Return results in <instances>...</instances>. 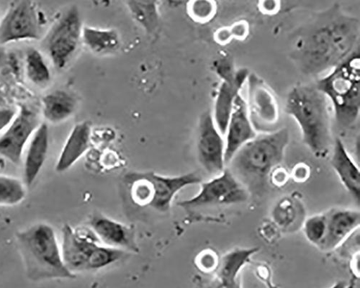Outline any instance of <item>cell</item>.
Here are the masks:
<instances>
[{
  "mask_svg": "<svg viewBox=\"0 0 360 288\" xmlns=\"http://www.w3.org/2000/svg\"><path fill=\"white\" fill-rule=\"evenodd\" d=\"M359 20L334 6L299 28L291 57L304 74H326L359 48Z\"/></svg>",
  "mask_w": 360,
  "mask_h": 288,
  "instance_id": "obj_1",
  "label": "cell"
},
{
  "mask_svg": "<svg viewBox=\"0 0 360 288\" xmlns=\"http://www.w3.org/2000/svg\"><path fill=\"white\" fill-rule=\"evenodd\" d=\"M302 131L303 142L316 157H323L332 145L331 103L315 84H297L285 106Z\"/></svg>",
  "mask_w": 360,
  "mask_h": 288,
  "instance_id": "obj_2",
  "label": "cell"
},
{
  "mask_svg": "<svg viewBox=\"0 0 360 288\" xmlns=\"http://www.w3.org/2000/svg\"><path fill=\"white\" fill-rule=\"evenodd\" d=\"M16 239L28 280L75 278L76 275L65 265L52 226L45 223L34 224L18 233Z\"/></svg>",
  "mask_w": 360,
  "mask_h": 288,
  "instance_id": "obj_3",
  "label": "cell"
},
{
  "mask_svg": "<svg viewBox=\"0 0 360 288\" xmlns=\"http://www.w3.org/2000/svg\"><path fill=\"white\" fill-rule=\"evenodd\" d=\"M289 141L286 128L257 134L238 150L227 164L231 165L229 169L243 185L262 184L283 161Z\"/></svg>",
  "mask_w": 360,
  "mask_h": 288,
  "instance_id": "obj_4",
  "label": "cell"
},
{
  "mask_svg": "<svg viewBox=\"0 0 360 288\" xmlns=\"http://www.w3.org/2000/svg\"><path fill=\"white\" fill-rule=\"evenodd\" d=\"M315 85L331 103L337 124L345 129L355 125L360 110L359 48L319 79Z\"/></svg>",
  "mask_w": 360,
  "mask_h": 288,
  "instance_id": "obj_5",
  "label": "cell"
},
{
  "mask_svg": "<svg viewBox=\"0 0 360 288\" xmlns=\"http://www.w3.org/2000/svg\"><path fill=\"white\" fill-rule=\"evenodd\" d=\"M125 181L136 205L165 214L170 210L173 199L180 190L200 183L201 179L195 173L166 177L154 172H131L126 176Z\"/></svg>",
  "mask_w": 360,
  "mask_h": 288,
  "instance_id": "obj_6",
  "label": "cell"
},
{
  "mask_svg": "<svg viewBox=\"0 0 360 288\" xmlns=\"http://www.w3.org/2000/svg\"><path fill=\"white\" fill-rule=\"evenodd\" d=\"M83 22L78 8L71 6L60 14L45 34L41 46L51 65L65 70L82 44Z\"/></svg>",
  "mask_w": 360,
  "mask_h": 288,
  "instance_id": "obj_7",
  "label": "cell"
},
{
  "mask_svg": "<svg viewBox=\"0 0 360 288\" xmlns=\"http://www.w3.org/2000/svg\"><path fill=\"white\" fill-rule=\"evenodd\" d=\"M45 23L33 0H16L0 22V45L40 40Z\"/></svg>",
  "mask_w": 360,
  "mask_h": 288,
  "instance_id": "obj_8",
  "label": "cell"
},
{
  "mask_svg": "<svg viewBox=\"0 0 360 288\" xmlns=\"http://www.w3.org/2000/svg\"><path fill=\"white\" fill-rule=\"evenodd\" d=\"M214 71L221 84L212 113L216 126L224 136L234 101L241 95L250 72L247 68L236 69L231 58L227 55L218 58L214 63Z\"/></svg>",
  "mask_w": 360,
  "mask_h": 288,
  "instance_id": "obj_9",
  "label": "cell"
},
{
  "mask_svg": "<svg viewBox=\"0 0 360 288\" xmlns=\"http://www.w3.org/2000/svg\"><path fill=\"white\" fill-rule=\"evenodd\" d=\"M248 198L245 185L229 168L214 179L202 183L199 192L192 198L180 201L177 205L186 209L243 203Z\"/></svg>",
  "mask_w": 360,
  "mask_h": 288,
  "instance_id": "obj_10",
  "label": "cell"
},
{
  "mask_svg": "<svg viewBox=\"0 0 360 288\" xmlns=\"http://www.w3.org/2000/svg\"><path fill=\"white\" fill-rule=\"evenodd\" d=\"M246 84V103L255 129L261 133L277 130L280 121V106L275 93L256 73H250Z\"/></svg>",
  "mask_w": 360,
  "mask_h": 288,
  "instance_id": "obj_11",
  "label": "cell"
},
{
  "mask_svg": "<svg viewBox=\"0 0 360 288\" xmlns=\"http://www.w3.org/2000/svg\"><path fill=\"white\" fill-rule=\"evenodd\" d=\"M41 124L39 110L32 105H20L13 121L0 134V156L18 165L27 143Z\"/></svg>",
  "mask_w": 360,
  "mask_h": 288,
  "instance_id": "obj_12",
  "label": "cell"
},
{
  "mask_svg": "<svg viewBox=\"0 0 360 288\" xmlns=\"http://www.w3.org/2000/svg\"><path fill=\"white\" fill-rule=\"evenodd\" d=\"M197 152L199 162L211 175L219 176L226 167L225 139L214 121L211 111L200 117L197 131Z\"/></svg>",
  "mask_w": 360,
  "mask_h": 288,
  "instance_id": "obj_13",
  "label": "cell"
},
{
  "mask_svg": "<svg viewBox=\"0 0 360 288\" xmlns=\"http://www.w3.org/2000/svg\"><path fill=\"white\" fill-rule=\"evenodd\" d=\"M101 243L91 228H63L62 255L65 265L72 273L86 272L89 254Z\"/></svg>",
  "mask_w": 360,
  "mask_h": 288,
  "instance_id": "obj_14",
  "label": "cell"
},
{
  "mask_svg": "<svg viewBox=\"0 0 360 288\" xmlns=\"http://www.w3.org/2000/svg\"><path fill=\"white\" fill-rule=\"evenodd\" d=\"M257 136L248 110L246 100L239 95L234 101L225 137V163H229L238 150Z\"/></svg>",
  "mask_w": 360,
  "mask_h": 288,
  "instance_id": "obj_15",
  "label": "cell"
},
{
  "mask_svg": "<svg viewBox=\"0 0 360 288\" xmlns=\"http://www.w3.org/2000/svg\"><path fill=\"white\" fill-rule=\"evenodd\" d=\"M89 226L105 246L135 253L139 251L134 230L130 226L101 214H96L90 218Z\"/></svg>",
  "mask_w": 360,
  "mask_h": 288,
  "instance_id": "obj_16",
  "label": "cell"
},
{
  "mask_svg": "<svg viewBox=\"0 0 360 288\" xmlns=\"http://www.w3.org/2000/svg\"><path fill=\"white\" fill-rule=\"evenodd\" d=\"M326 216V235L319 247L323 251L337 249L359 227L360 214L357 211L333 209Z\"/></svg>",
  "mask_w": 360,
  "mask_h": 288,
  "instance_id": "obj_17",
  "label": "cell"
},
{
  "mask_svg": "<svg viewBox=\"0 0 360 288\" xmlns=\"http://www.w3.org/2000/svg\"><path fill=\"white\" fill-rule=\"evenodd\" d=\"M49 148V130L42 123L30 140L24 161L23 183L32 187L37 179L47 159Z\"/></svg>",
  "mask_w": 360,
  "mask_h": 288,
  "instance_id": "obj_18",
  "label": "cell"
},
{
  "mask_svg": "<svg viewBox=\"0 0 360 288\" xmlns=\"http://www.w3.org/2000/svg\"><path fill=\"white\" fill-rule=\"evenodd\" d=\"M79 107V100L72 92L57 89L41 100V117L49 124L57 125L69 120Z\"/></svg>",
  "mask_w": 360,
  "mask_h": 288,
  "instance_id": "obj_19",
  "label": "cell"
},
{
  "mask_svg": "<svg viewBox=\"0 0 360 288\" xmlns=\"http://www.w3.org/2000/svg\"><path fill=\"white\" fill-rule=\"evenodd\" d=\"M91 134V126L88 122L75 126L60 154L56 165V171H66L86 154L89 149Z\"/></svg>",
  "mask_w": 360,
  "mask_h": 288,
  "instance_id": "obj_20",
  "label": "cell"
},
{
  "mask_svg": "<svg viewBox=\"0 0 360 288\" xmlns=\"http://www.w3.org/2000/svg\"><path fill=\"white\" fill-rule=\"evenodd\" d=\"M331 164L342 184L359 204L360 198V171L347 151L343 141L337 138Z\"/></svg>",
  "mask_w": 360,
  "mask_h": 288,
  "instance_id": "obj_21",
  "label": "cell"
},
{
  "mask_svg": "<svg viewBox=\"0 0 360 288\" xmlns=\"http://www.w3.org/2000/svg\"><path fill=\"white\" fill-rule=\"evenodd\" d=\"M258 251L257 247L238 248L223 256L216 270L219 287H238L237 277L239 273L249 263L252 256Z\"/></svg>",
  "mask_w": 360,
  "mask_h": 288,
  "instance_id": "obj_22",
  "label": "cell"
},
{
  "mask_svg": "<svg viewBox=\"0 0 360 288\" xmlns=\"http://www.w3.org/2000/svg\"><path fill=\"white\" fill-rule=\"evenodd\" d=\"M82 44L93 53L106 55L117 52L121 47V36L114 28L83 27Z\"/></svg>",
  "mask_w": 360,
  "mask_h": 288,
  "instance_id": "obj_23",
  "label": "cell"
},
{
  "mask_svg": "<svg viewBox=\"0 0 360 288\" xmlns=\"http://www.w3.org/2000/svg\"><path fill=\"white\" fill-rule=\"evenodd\" d=\"M132 18L149 36L155 35L160 29L161 0H125Z\"/></svg>",
  "mask_w": 360,
  "mask_h": 288,
  "instance_id": "obj_24",
  "label": "cell"
},
{
  "mask_svg": "<svg viewBox=\"0 0 360 288\" xmlns=\"http://www.w3.org/2000/svg\"><path fill=\"white\" fill-rule=\"evenodd\" d=\"M25 71L27 79L39 88H45L51 81V72L43 53L38 49L27 50Z\"/></svg>",
  "mask_w": 360,
  "mask_h": 288,
  "instance_id": "obj_25",
  "label": "cell"
},
{
  "mask_svg": "<svg viewBox=\"0 0 360 288\" xmlns=\"http://www.w3.org/2000/svg\"><path fill=\"white\" fill-rule=\"evenodd\" d=\"M26 188L19 179L0 176V206L14 207L22 203L26 196Z\"/></svg>",
  "mask_w": 360,
  "mask_h": 288,
  "instance_id": "obj_26",
  "label": "cell"
},
{
  "mask_svg": "<svg viewBox=\"0 0 360 288\" xmlns=\"http://www.w3.org/2000/svg\"><path fill=\"white\" fill-rule=\"evenodd\" d=\"M186 6L190 18L200 24L212 22L219 13L217 0H188Z\"/></svg>",
  "mask_w": 360,
  "mask_h": 288,
  "instance_id": "obj_27",
  "label": "cell"
},
{
  "mask_svg": "<svg viewBox=\"0 0 360 288\" xmlns=\"http://www.w3.org/2000/svg\"><path fill=\"white\" fill-rule=\"evenodd\" d=\"M250 24L245 20H238L229 26L219 28L214 35L216 42L225 46L233 40L244 41L250 35Z\"/></svg>",
  "mask_w": 360,
  "mask_h": 288,
  "instance_id": "obj_28",
  "label": "cell"
},
{
  "mask_svg": "<svg viewBox=\"0 0 360 288\" xmlns=\"http://www.w3.org/2000/svg\"><path fill=\"white\" fill-rule=\"evenodd\" d=\"M326 230V216L324 214L314 215L307 218L304 225V232L307 240L319 247Z\"/></svg>",
  "mask_w": 360,
  "mask_h": 288,
  "instance_id": "obj_29",
  "label": "cell"
},
{
  "mask_svg": "<svg viewBox=\"0 0 360 288\" xmlns=\"http://www.w3.org/2000/svg\"><path fill=\"white\" fill-rule=\"evenodd\" d=\"M219 263L217 254L211 249L202 251L196 259L198 268L204 273L216 271Z\"/></svg>",
  "mask_w": 360,
  "mask_h": 288,
  "instance_id": "obj_30",
  "label": "cell"
},
{
  "mask_svg": "<svg viewBox=\"0 0 360 288\" xmlns=\"http://www.w3.org/2000/svg\"><path fill=\"white\" fill-rule=\"evenodd\" d=\"M282 6V0H259L258 9L263 15L273 16L278 14Z\"/></svg>",
  "mask_w": 360,
  "mask_h": 288,
  "instance_id": "obj_31",
  "label": "cell"
},
{
  "mask_svg": "<svg viewBox=\"0 0 360 288\" xmlns=\"http://www.w3.org/2000/svg\"><path fill=\"white\" fill-rule=\"evenodd\" d=\"M18 107H0V134L11 124L15 117Z\"/></svg>",
  "mask_w": 360,
  "mask_h": 288,
  "instance_id": "obj_32",
  "label": "cell"
},
{
  "mask_svg": "<svg viewBox=\"0 0 360 288\" xmlns=\"http://www.w3.org/2000/svg\"><path fill=\"white\" fill-rule=\"evenodd\" d=\"M270 181L276 187H283L289 180L287 170L280 166L276 167L269 175Z\"/></svg>",
  "mask_w": 360,
  "mask_h": 288,
  "instance_id": "obj_33",
  "label": "cell"
},
{
  "mask_svg": "<svg viewBox=\"0 0 360 288\" xmlns=\"http://www.w3.org/2000/svg\"><path fill=\"white\" fill-rule=\"evenodd\" d=\"M311 176V169L305 163L297 164L292 171L293 180L297 183H304L309 180Z\"/></svg>",
  "mask_w": 360,
  "mask_h": 288,
  "instance_id": "obj_34",
  "label": "cell"
},
{
  "mask_svg": "<svg viewBox=\"0 0 360 288\" xmlns=\"http://www.w3.org/2000/svg\"><path fill=\"white\" fill-rule=\"evenodd\" d=\"M188 0H161V4L163 3L166 6L169 8H177L186 4Z\"/></svg>",
  "mask_w": 360,
  "mask_h": 288,
  "instance_id": "obj_35",
  "label": "cell"
}]
</instances>
